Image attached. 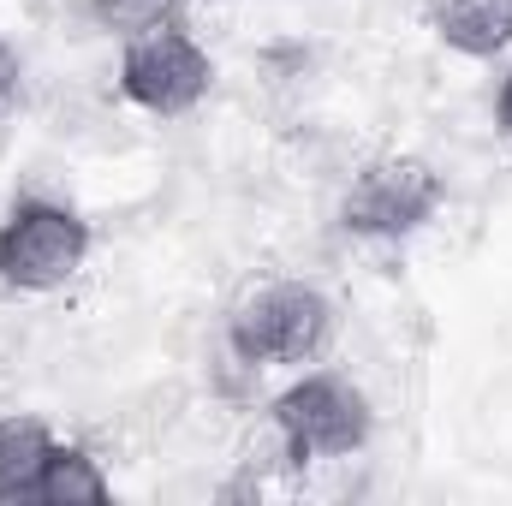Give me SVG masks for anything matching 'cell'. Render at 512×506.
Here are the masks:
<instances>
[{"label": "cell", "instance_id": "10", "mask_svg": "<svg viewBox=\"0 0 512 506\" xmlns=\"http://www.w3.org/2000/svg\"><path fill=\"white\" fill-rule=\"evenodd\" d=\"M495 126L512 137V72L501 78V84H495Z\"/></svg>", "mask_w": 512, "mask_h": 506}, {"label": "cell", "instance_id": "4", "mask_svg": "<svg viewBox=\"0 0 512 506\" xmlns=\"http://www.w3.org/2000/svg\"><path fill=\"white\" fill-rule=\"evenodd\" d=\"M447 203V179L423 161V155H382L370 161L352 191L340 197V227L352 239H376V245H399L411 233H423Z\"/></svg>", "mask_w": 512, "mask_h": 506}, {"label": "cell", "instance_id": "1", "mask_svg": "<svg viewBox=\"0 0 512 506\" xmlns=\"http://www.w3.org/2000/svg\"><path fill=\"white\" fill-rule=\"evenodd\" d=\"M268 423H274V441L292 465L352 459L376 435L370 393L340 370H304L292 387H280L274 405H268Z\"/></svg>", "mask_w": 512, "mask_h": 506}, {"label": "cell", "instance_id": "6", "mask_svg": "<svg viewBox=\"0 0 512 506\" xmlns=\"http://www.w3.org/2000/svg\"><path fill=\"white\" fill-rule=\"evenodd\" d=\"M429 30L465 60H495L512 48V0H435Z\"/></svg>", "mask_w": 512, "mask_h": 506}, {"label": "cell", "instance_id": "5", "mask_svg": "<svg viewBox=\"0 0 512 506\" xmlns=\"http://www.w3.org/2000/svg\"><path fill=\"white\" fill-rule=\"evenodd\" d=\"M215 90V60L209 48L179 24H161V30H143L126 36V54H120V96L143 114H161V120H179L191 114L203 96Z\"/></svg>", "mask_w": 512, "mask_h": 506}, {"label": "cell", "instance_id": "8", "mask_svg": "<svg viewBox=\"0 0 512 506\" xmlns=\"http://www.w3.org/2000/svg\"><path fill=\"white\" fill-rule=\"evenodd\" d=\"M54 441L60 435L42 417H30V411H6L0 417V506L30 501V483H36V471H42Z\"/></svg>", "mask_w": 512, "mask_h": 506}, {"label": "cell", "instance_id": "7", "mask_svg": "<svg viewBox=\"0 0 512 506\" xmlns=\"http://www.w3.org/2000/svg\"><path fill=\"white\" fill-rule=\"evenodd\" d=\"M108 495H114V483H108L102 459L78 441H54L30 483V506H102Z\"/></svg>", "mask_w": 512, "mask_h": 506}, {"label": "cell", "instance_id": "11", "mask_svg": "<svg viewBox=\"0 0 512 506\" xmlns=\"http://www.w3.org/2000/svg\"><path fill=\"white\" fill-rule=\"evenodd\" d=\"M12 78H18V72H12V54H6V42H0V108H6V96H12Z\"/></svg>", "mask_w": 512, "mask_h": 506}, {"label": "cell", "instance_id": "2", "mask_svg": "<svg viewBox=\"0 0 512 506\" xmlns=\"http://www.w3.org/2000/svg\"><path fill=\"white\" fill-rule=\"evenodd\" d=\"M334 340V298L310 280H268L227 316V352L251 370L310 364Z\"/></svg>", "mask_w": 512, "mask_h": 506}, {"label": "cell", "instance_id": "3", "mask_svg": "<svg viewBox=\"0 0 512 506\" xmlns=\"http://www.w3.org/2000/svg\"><path fill=\"white\" fill-rule=\"evenodd\" d=\"M90 221L54 197H18L0 215V286L12 292H60L90 262Z\"/></svg>", "mask_w": 512, "mask_h": 506}, {"label": "cell", "instance_id": "9", "mask_svg": "<svg viewBox=\"0 0 512 506\" xmlns=\"http://www.w3.org/2000/svg\"><path fill=\"white\" fill-rule=\"evenodd\" d=\"M84 6H90V18H96L108 36H120V42L185 18V0H84Z\"/></svg>", "mask_w": 512, "mask_h": 506}]
</instances>
